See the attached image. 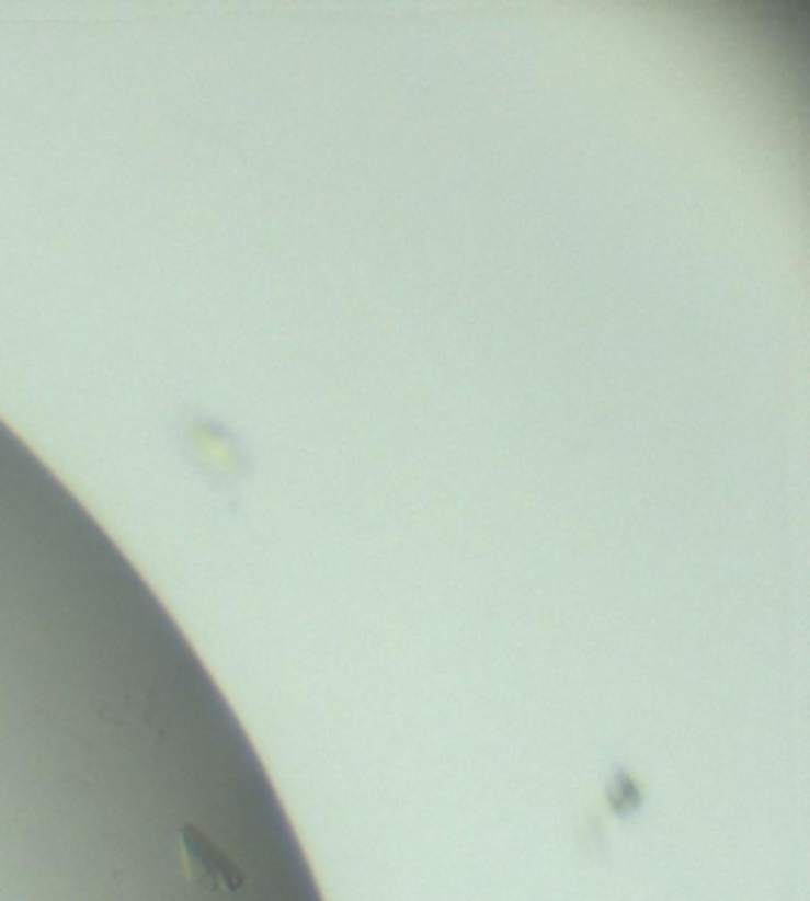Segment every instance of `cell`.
Segmentation results:
<instances>
[{
    "label": "cell",
    "instance_id": "obj_1",
    "mask_svg": "<svg viewBox=\"0 0 810 901\" xmlns=\"http://www.w3.org/2000/svg\"><path fill=\"white\" fill-rule=\"evenodd\" d=\"M181 847H184L187 876L194 879L196 886H206V889L223 892V896H235L244 886V874L238 870V864L228 860L219 847L191 825L181 829Z\"/></svg>",
    "mask_w": 810,
    "mask_h": 901
}]
</instances>
